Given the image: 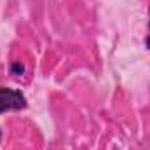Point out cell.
Wrapping results in <instances>:
<instances>
[{"label":"cell","instance_id":"obj_1","mask_svg":"<svg viewBox=\"0 0 150 150\" xmlns=\"http://www.w3.org/2000/svg\"><path fill=\"white\" fill-rule=\"evenodd\" d=\"M26 107H28L26 96L19 89L0 86V113L11 112V110H25Z\"/></svg>","mask_w":150,"mask_h":150},{"label":"cell","instance_id":"obj_2","mask_svg":"<svg viewBox=\"0 0 150 150\" xmlns=\"http://www.w3.org/2000/svg\"><path fill=\"white\" fill-rule=\"evenodd\" d=\"M9 72H11V75H23L25 74V65L21 63V61H12L11 63V67H9Z\"/></svg>","mask_w":150,"mask_h":150},{"label":"cell","instance_id":"obj_3","mask_svg":"<svg viewBox=\"0 0 150 150\" xmlns=\"http://www.w3.org/2000/svg\"><path fill=\"white\" fill-rule=\"evenodd\" d=\"M145 45L150 49V23H149V35H147V38H145Z\"/></svg>","mask_w":150,"mask_h":150},{"label":"cell","instance_id":"obj_4","mask_svg":"<svg viewBox=\"0 0 150 150\" xmlns=\"http://www.w3.org/2000/svg\"><path fill=\"white\" fill-rule=\"evenodd\" d=\"M0 142H2V131H0Z\"/></svg>","mask_w":150,"mask_h":150}]
</instances>
